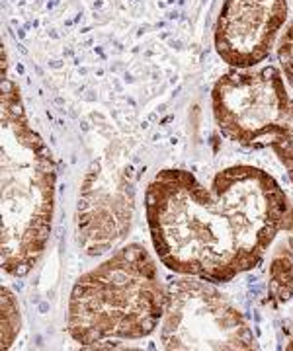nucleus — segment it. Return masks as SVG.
Wrapping results in <instances>:
<instances>
[{"mask_svg": "<svg viewBox=\"0 0 293 351\" xmlns=\"http://www.w3.org/2000/svg\"><path fill=\"white\" fill-rule=\"evenodd\" d=\"M145 215L166 269L211 283L258 267L280 232L293 237V201L250 164L223 168L209 186L188 170L165 168L147 186Z\"/></svg>", "mask_w": 293, "mask_h": 351, "instance_id": "obj_1", "label": "nucleus"}, {"mask_svg": "<svg viewBox=\"0 0 293 351\" xmlns=\"http://www.w3.org/2000/svg\"><path fill=\"white\" fill-rule=\"evenodd\" d=\"M2 269L27 276L43 256L55 209V162L45 141L27 121L20 86L2 78Z\"/></svg>", "mask_w": 293, "mask_h": 351, "instance_id": "obj_2", "label": "nucleus"}, {"mask_svg": "<svg viewBox=\"0 0 293 351\" xmlns=\"http://www.w3.org/2000/svg\"><path fill=\"white\" fill-rule=\"evenodd\" d=\"M166 287L143 244H128L80 276L71 291L67 332L82 348L143 339L161 326Z\"/></svg>", "mask_w": 293, "mask_h": 351, "instance_id": "obj_3", "label": "nucleus"}, {"mask_svg": "<svg viewBox=\"0 0 293 351\" xmlns=\"http://www.w3.org/2000/svg\"><path fill=\"white\" fill-rule=\"evenodd\" d=\"M161 346L170 351L260 348L237 304L211 281L190 276H178L166 285Z\"/></svg>", "mask_w": 293, "mask_h": 351, "instance_id": "obj_4", "label": "nucleus"}, {"mask_svg": "<svg viewBox=\"0 0 293 351\" xmlns=\"http://www.w3.org/2000/svg\"><path fill=\"white\" fill-rule=\"evenodd\" d=\"M285 78L278 66L231 69L211 90V110L221 133L241 147H258L280 131L290 110Z\"/></svg>", "mask_w": 293, "mask_h": 351, "instance_id": "obj_5", "label": "nucleus"}, {"mask_svg": "<svg viewBox=\"0 0 293 351\" xmlns=\"http://www.w3.org/2000/svg\"><path fill=\"white\" fill-rule=\"evenodd\" d=\"M288 16V0H223L213 32L219 59L231 69L264 63L285 29Z\"/></svg>", "mask_w": 293, "mask_h": 351, "instance_id": "obj_6", "label": "nucleus"}, {"mask_svg": "<svg viewBox=\"0 0 293 351\" xmlns=\"http://www.w3.org/2000/svg\"><path fill=\"white\" fill-rule=\"evenodd\" d=\"M268 297L272 304L280 306L293 297V260L288 254H276L268 271Z\"/></svg>", "mask_w": 293, "mask_h": 351, "instance_id": "obj_7", "label": "nucleus"}, {"mask_svg": "<svg viewBox=\"0 0 293 351\" xmlns=\"http://www.w3.org/2000/svg\"><path fill=\"white\" fill-rule=\"evenodd\" d=\"M2 348L8 350L20 332V308L8 287H2Z\"/></svg>", "mask_w": 293, "mask_h": 351, "instance_id": "obj_8", "label": "nucleus"}, {"mask_svg": "<svg viewBox=\"0 0 293 351\" xmlns=\"http://www.w3.org/2000/svg\"><path fill=\"white\" fill-rule=\"evenodd\" d=\"M270 147L276 152L278 160L285 168V172H288L293 184V104L283 127L270 141Z\"/></svg>", "mask_w": 293, "mask_h": 351, "instance_id": "obj_9", "label": "nucleus"}, {"mask_svg": "<svg viewBox=\"0 0 293 351\" xmlns=\"http://www.w3.org/2000/svg\"><path fill=\"white\" fill-rule=\"evenodd\" d=\"M278 61L281 64V73L285 82L293 88V20L285 25L278 45Z\"/></svg>", "mask_w": 293, "mask_h": 351, "instance_id": "obj_10", "label": "nucleus"}, {"mask_svg": "<svg viewBox=\"0 0 293 351\" xmlns=\"http://www.w3.org/2000/svg\"><path fill=\"white\" fill-rule=\"evenodd\" d=\"M285 350L293 351V326H292V336H290V339H288V346H285Z\"/></svg>", "mask_w": 293, "mask_h": 351, "instance_id": "obj_11", "label": "nucleus"}]
</instances>
